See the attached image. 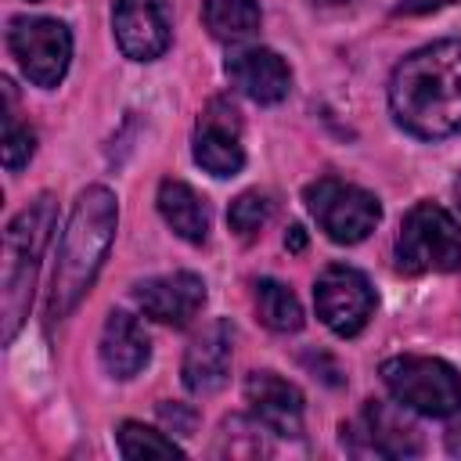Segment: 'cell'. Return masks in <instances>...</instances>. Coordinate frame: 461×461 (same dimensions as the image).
I'll list each match as a JSON object with an SVG mask.
<instances>
[{"label":"cell","mask_w":461,"mask_h":461,"mask_svg":"<svg viewBox=\"0 0 461 461\" xmlns=\"http://www.w3.org/2000/svg\"><path fill=\"white\" fill-rule=\"evenodd\" d=\"M396 122L425 140L461 130V40H436L407 54L389 79Z\"/></svg>","instance_id":"6da1fadb"},{"label":"cell","mask_w":461,"mask_h":461,"mask_svg":"<svg viewBox=\"0 0 461 461\" xmlns=\"http://www.w3.org/2000/svg\"><path fill=\"white\" fill-rule=\"evenodd\" d=\"M115 223H119V202L108 187L94 184L76 198L72 216L61 230L58 267H54L50 295H47V313L54 321L68 317L83 303V295L94 288V277L112 249Z\"/></svg>","instance_id":"7a4b0ae2"},{"label":"cell","mask_w":461,"mask_h":461,"mask_svg":"<svg viewBox=\"0 0 461 461\" xmlns=\"http://www.w3.org/2000/svg\"><path fill=\"white\" fill-rule=\"evenodd\" d=\"M58 220V205L50 194H40L29 202L4 230V292H0V310H4V342L14 339L22 328L29 303H32V285L40 270V256L50 241Z\"/></svg>","instance_id":"3957f363"},{"label":"cell","mask_w":461,"mask_h":461,"mask_svg":"<svg viewBox=\"0 0 461 461\" xmlns=\"http://www.w3.org/2000/svg\"><path fill=\"white\" fill-rule=\"evenodd\" d=\"M382 382L407 411L425 418L461 414V375L439 357H393L382 364Z\"/></svg>","instance_id":"277c9868"},{"label":"cell","mask_w":461,"mask_h":461,"mask_svg":"<svg viewBox=\"0 0 461 461\" xmlns=\"http://www.w3.org/2000/svg\"><path fill=\"white\" fill-rule=\"evenodd\" d=\"M396 267L403 274L457 270L461 267V227H457V220L436 202H418L400 223Z\"/></svg>","instance_id":"5b68a950"},{"label":"cell","mask_w":461,"mask_h":461,"mask_svg":"<svg viewBox=\"0 0 461 461\" xmlns=\"http://www.w3.org/2000/svg\"><path fill=\"white\" fill-rule=\"evenodd\" d=\"M306 205L317 220V227L335 241V245H357L364 241L378 220H382V205L371 191L335 180V176H321L317 184L306 187Z\"/></svg>","instance_id":"8992f818"},{"label":"cell","mask_w":461,"mask_h":461,"mask_svg":"<svg viewBox=\"0 0 461 461\" xmlns=\"http://www.w3.org/2000/svg\"><path fill=\"white\" fill-rule=\"evenodd\" d=\"M7 47L18 68L36 86H58L72 61V32L58 18H29V14L11 18Z\"/></svg>","instance_id":"52a82bcc"},{"label":"cell","mask_w":461,"mask_h":461,"mask_svg":"<svg viewBox=\"0 0 461 461\" xmlns=\"http://www.w3.org/2000/svg\"><path fill=\"white\" fill-rule=\"evenodd\" d=\"M313 306L317 317L342 339H353L367 328L375 313V288L371 281L346 263H331L313 281Z\"/></svg>","instance_id":"ba28073f"},{"label":"cell","mask_w":461,"mask_h":461,"mask_svg":"<svg viewBox=\"0 0 461 461\" xmlns=\"http://www.w3.org/2000/svg\"><path fill=\"white\" fill-rule=\"evenodd\" d=\"M342 443L357 454H378V457H414L421 454V432L418 425L385 400H367L364 414L353 425H342Z\"/></svg>","instance_id":"9c48e42d"},{"label":"cell","mask_w":461,"mask_h":461,"mask_svg":"<svg viewBox=\"0 0 461 461\" xmlns=\"http://www.w3.org/2000/svg\"><path fill=\"white\" fill-rule=\"evenodd\" d=\"M191 151H194V162L216 180H227V176L241 173V166H245L241 119H238V108L230 101H223V97L209 101V108L198 119Z\"/></svg>","instance_id":"30bf717a"},{"label":"cell","mask_w":461,"mask_h":461,"mask_svg":"<svg viewBox=\"0 0 461 461\" xmlns=\"http://www.w3.org/2000/svg\"><path fill=\"white\" fill-rule=\"evenodd\" d=\"M115 43L133 61H155L173 36L169 0H115L112 7Z\"/></svg>","instance_id":"8fae6325"},{"label":"cell","mask_w":461,"mask_h":461,"mask_svg":"<svg viewBox=\"0 0 461 461\" xmlns=\"http://www.w3.org/2000/svg\"><path fill=\"white\" fill-rule=\"evenodd\" d=\"M137 306L158 321V324H173L184 328L198 317L202 303H205V281L191 270H176V274H162V277H148L133 288Z\"/></svg>","instance_id":"7c38bea8"},{"label":"cell","mask_w":461,"mask_h":461,"mask_svg":"<svg viewBox=\"0 0 461 461\" xmlns=\"http://www.w3.org/2000/svg\"><path fill=\"white\" fill-rule=\"evenodd\" d=\"M230 83L256 104H277L292 90V72L285 58L270 47H238L227 58Z\"/></svg>","instance_id":"4fadbf2b"},{"label":"cell","mask_w":461,"mask_h":461,"mask_svg":"<svg viewBox=\"0 0 461 461\" xmlns=\"http://www.w3.org/2000/svg\"><path fill=\"white\" fill-rule=\"evenodd\" d=\"M245 400L274 436H303V393L288 378L274 371H252L245 378Z\"/></svg>","instance_id":"5bb4252c"},{"label":"cell","mask_w":461,"mask_h":461,"mask_svg":"<svg viewBox=\"0 0 461 461\" xmlns=\"http://www.w3.org/2000/svg\"><path fill=\"white\" fill-rule=\"evenodd\" d=\"M230 357H234V328L230 321H212L184 353V385L194 396H209L223 389L230 375Z\"/></svg>","instance_id":"9a60e30c"},{"label":"cell","mask_w":461,"mask_h":461,"mask_svg":"<svg viewBox=\"0 0 461 461\" xmlns=\"http://www.w3.org/2000/svg\"><path fill=\"white\" fill-rule=\"evenodd\" d=\"M151 357V339L144 324L122 310H112L101 328V364L112 378H133Z\"/></svg>","instance_id":"2e32d148"},{"label":"cell","mask_w":461,"mask_h":461,"mask_svg":"<svg viewBox=\"0 0 461 461\" xmlns=\"http://www.w3.org/2000/svg\"><path fill=\"white\" fill-rule=\"evenodd\" d=\"M155 202L176 238H184L191 245H202L209 238V205L194 187H187L184 180H162Z\"/></svg>","instance_id":"e0dca14e"},{"label":"cell","mask_w":461,"mask_h":461,"mask_svg":"<svg viewBox=\"0 0 461 461\" xmlns=\"http://www.w3.org/2000/svg\"><path fill=\"white\" fill-rule=\"evenodd\" d=\"M202 22L212 40L241 43L259 29L263 14L256 0H202Z\"/></svg>","instance_id":"ac0fdd59"},{"label":"cell","mask_w":461,"mask_h":461,"mask_svg":"<svg viewBox=\"0 0 461 461\" xmlns=\"http://www.w3.org/2000/svg\"><path fill=\"white\" fill-rule=\"evenodd\" d=\"M256 313L270 331H281V335L303 328V306H299L295 292L274 277L256 281Z\"/></svg>","instance_id":"d6986e66"},{"label":"cell","mask_w":461,"mask_h":461,"mask_svg":"<svg viewBox=\"0 0 461 461\" xmlns=\"http://www.w3.org/2000/svg\"><path fill=\"white\" fill-rule=\"evenodd\" d=\"M36 151V133L18 122V112H14V90H11V79H4V144H0V155H4V166L11 173H18Z\"/></svg>","instance_id":"ffe728a7"},{"label":"cell","mask_w":461,"mask_h":461,"mask_svg":"<svg viewBox=\"0 0 461 461\" xmlns=\"http://www.w3.org/2000/svg\"><path fill=\"white\" fill-rule=\"evenodd\" d=\"M119 454L122 457H184V447L140 421H122L119 425Z\"/></svg>","instance_id":"44dd1931"},{"label":"cell","mask_w":461,"mask_h":461,"mask_svg":"<svg viewBox=\"0 0 461 461\" xmlns=\"http://www.w3.org/2000/svg\"><path fill=\"white\" fill-rule=\"evenodd\" d=\"M270 212H274V205H270L267 194H259V191H245V194H238V198L230 202V209H227V223H230V230H234L238 238H252V234L263 230V223L270 220Z\"/></svg>","instance_id":"7402d4cb"},{"label":"cell","mask_w":461,"mask_h":461,"mask_svg":"<svg viewBox=\"0 0 461 461\" xmlns=\"http://www.w3.org/2000/svg\"><path fill=\"white\" fill-rule=\"evenodd\" d=\"M158 418L173 432H184V436H191V429H194V411H187L184 403H158Z\"/></svg>","instance_id":"603a6c76"},{"label":"cell","mask_w":461,"mask_h":461,"mask_svg":"<svg viewBox=\"0 0 461 461\" xmlns=\"http://www.w3.org/2000/svg\"><path fill=\"white\" fill-rule=\"evenodd\" d=\"M447 4H454V0H396V11H403V14H429V11H439Z\"/></svg>","instance_id":"cb8c5ba5"},{"label":"cell","mask_w":461,"mask_h":461,"mask_svg":"<svg viewBox=\"0 0 461 461\" xmlns=\"http://www.w3.org/2000/svg\"><path fill=\"white\" fill-rule=\"evenodd\" d=\"M285 249H288V252H303V249H306V230H303L299 223L288 227V234H285Z\"/></svg>","instance_id":"d4e9b609"},{"label":"cell","mask_w":461,"mask_h":461,"mask_svg":"<svg viewBox=\"0 0 461 461\" xmlns=\"http://www.w3.org/2000/svg\"><path fill=\"white\" fill-rule=\"evenodd\" d=\"M447 450H450L454 457H461V421H454V425L447 429Z\"/></svg>","instance_id":"484cf974"},{"label":"cell","mask_w":461,"mask_h":461,"mask_svg":"<svg viewBox=\"0 0 461 461\" xmlns=\"http://www.w3.org/2000/svg\"><path fill=\"white\" fill-rule=\"evenodd\" d=\"M454 191H457V202H461V176H457V184H454Z\"/></svg>","instance_id":"4316f807"},{"label":"cell","mask_w":461,"mask_h":461,"mask_svg":"<svg viewBox=\"0 0 461 461\" xmlns=\"http://www.w3.org/2000/svg\"><path fill=\"white\" fill-rule=\"evenodd\" d=\"M321 4H346V0H321Z\"/></svg>","instance_id":"83f0119b"},{"label":"cell","mask_w":461,"mask_h":461,"mask_svg":"<svg viewBox=\"0 0 461 461\" xmlns=\"http://www.w3.org/2000/svg\"><path fill=\"white\" fill-rule=\"evenodd\" d=\"M29 4H36V0H29Z\"/></svg>","instance_id":"f1b7e54d"}]
</instances>
